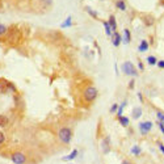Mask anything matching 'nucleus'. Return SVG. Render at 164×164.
<instances>
[{"label": "nucleus", "instance_id": "f257e3e1", "mask_svg": "<svg viewBox=\"0 0 164 164\" xmlns=\"http://www.w3.org/2000/svg\"><path fill=\"white\" fill-rule=\"evenodd\" d=\"M20 39H21V33H20L18 28L13 26V28L8 29V33H7V41L9 44H18Z\"/></svg>", "mask_w": 164, "mask_h": 164}, {"label": "nucleus", "instance_id": "f03ea898", "mask_svg": "<svg viewBox=\"0 0 164 164\" xmlns=\"http://www.w3.org/2000/svg\"><path fill=\"white\" fill-rule=\"evenodd\" d=\"M58 137L61 139V142H63L64 144H68L72 140V131L68 127H62L58 133Z\"/></svg>", "mask_w": 164, "mask_h": 164}, {"label": "nucleus", "instance_id": "7ed1b4c3", "mask_svg": "<svg viewBox=\"0 0 164 164\" xmlns=\"http://www.w3.org/2000/svg\"><path fill=\"white\" fill-rule=\"evenodd\" d=\"M97 93H98V92H97L96 88L92 87V85H89V87H87L84 89V93H83L84 100L87 101V103H92V101L97 97Z\"/></svg>", "mask_w": 164, "mask_h": 164}, {"label": "nucleus", "instance_id": "20e7f679", "mask_svg": "<svg viewBox=\"0 0 164 164\" xmlns=\"http://www.w3.org/2000/svg\"><path fill=\"white\" fill-rule=\"evenodd\" d=\"M121 70H122L125 75H129V76H137L138 75L135 67H134V64L131 62H125L122 64V67H121Z\"/></svg>", "mask_w": 164, "mask_h": 164}, {"label": "nucleus", "instance_id": "39448f33", "mask_svg": "<svg viewBox=\"0 0 164 164\" xmlns=\"http://www.w3.org/2000/svg\"><path fill=\"white\" fill-rule=\"evenodd\" d=\"M154 123L151 122V121H144V122H140L139 123V131L142 133V135H146V134H148L151 129H152Z\"/></svg>", "mask_w": 164, "mask_h": 164}, {"label": "nucleus", "instance_id": "423d86ee", "mask_svg": "<svg viewBox=\"0 0 164 164\" xmlns=\"http://www.w3.org/2000/svg\"><path fill=\"white\" fill-rule=\"evenodd\" d=\"M11 159H12L13 164H24L26 162V156L22 152H15L11 156Z\"/></svg>", "mask_w": 164, "mask_h": 164}, {"label": "nucleus", "instance_id": "0eeeda50", "mask_svg": "<svg viewBox=\"0 0 164 164\" xmlns=\"http://www.w3.org/2000/svg\"><path fill=\"white\" fill-rule=\"evenodd\" d=\"M8 89L16 91V88H15V85L12 83H9V81H0V93H7Z\"/></svg>", "mask_w": 164, "mask_h": 164}, {"label": "nucleus", "instance_id": "6e6552de", "mask_svg": "<svg viewBox=\"0 0 164 164\" xmlns=\"http://www.w3.org/2000/svg\"><path fill=\"white\" fill-rule=\"evenodd\" d=\"M110 37H112V45L118 47V46L121 45V42H122V35H121L118 32H113Z\"/></svg>", "mask_w": 164, "mask_h": 164}, {"label": "nucleus", "instance_id": "1a4fd4ad", "mask_svg": "<svg viewBox=\"0 0 164 164\" xmlns=\"http://www.w3.org/2000/svg\"><path fill=\"white\" fill-rule=\"evenodd\" d=\"M101 150H103L104 154H108L110 151V138L109 137H105L101 140Z\"/></svg>", "mask_w": 164, "mask_h": 164}, {"label": "nucleus", "instance_id": "9d476101", "mask_svg": "<svg viewBox=\"0 0 164 164\" xmlns=\"http://www.w3.org/2000/svg\"><path fill=\"white\" fill-rule=\"evenodd\" d=\"M122 41H123V44H126V45L130 44L131 34H130V30H129V29H125V30H123V38H122Z\"/></svg>", "mask_w": 164, "mask_h": 164}, {"label": "nucleus", "instance_id": "9b49d317", "mask_svg": "<svg viewBox=\"0 0 164 164\" xmlns=\"http://www.w3.org/2000/svg\"><path fill=\"white\" fill-rule=\"evenodd\" d=\"M147 50H148V42H147L146 39H143V41H140L139 46H138V51L144 52V51H147Z\"/></svg>", "mask_w": 164, "mask_h": 164}, {"label": "nucleus", "instance_id": "f8f14e48", "mask_svg": "<svg viewBox=\"0 0 164 164\" xmlns=\"http://www.w3.org/2000/svg\"><path fill=\"white\" fill-rule=\"evenodd\" d=\"M142 113H143V110H142V108H139V106L134 108L133 112H131V114H133V118H134V120H138V118L142 116Z\"/></svg>", "mask_w": 164, "mask_h": 164}, {"label": "nucleus", "instance_id": "ddd939ff", "mask_svg": "<svg viewBox=\"0 0 164 164\" xmlns=\"http://www.w3.org/2000/svg\"><path fill=\"white\" fill-rule=\"evenodd\" d=\"M108 24L110 25L112 32H116V29H117V22H116V17H114L113 15H110V17H109V21H108Z\"/></svg>", "mask_w": 164, "mask_h": 164}, {"label": "nucleus", "instance_id": "4468645a", "mask_svg": "<svg viewBox=\"0 0 164 164\" xmlns=\"http://www.w3.org/2000/svg\"><path fill=\"white\" fill-rule=\"evenodd\" d=\"M78 150H74V151H72V152L70 154V155H67V156H64L63 157V159H62V160H64V162H70V160H74L75 159V157H76L78 156Z\"/></svg>", "mask_w": 164, "mask_h": 164}, {"label": "nucleus", "instance_id": "2eb2a0df", "mask_svg": "<svg viewBox=\"0 0 164 164\" xmlns=\"http://www.w3.org/2000/svg\"><path fill=\"white\" fill-rule=\"evenodd\" d=\"M116 7H117V9H120V11H126V3H125L123 0H117Z\"/></svg>", "mask_w": 164, "mask_h": 164}, {"label": "nucleus", "instance_id": "dca6fc26", "mask_svg": "<svg viewBox=\"0 0 164 164\" xmlns=\"http://www.w3.org/2000/svg\"><path fill=\"white\" fill-rule=\"evenodd\" d=\"M8 123H9L8 117H5V116H3V114H0V127H5Z\"/></svg>", "mask_w": 164, "mask_h": 164}, {"label": "nucleus", "instance_id": "f3484780", "mask_svg": "<svg viewBox=\"0 0 164 164\" xmlns=\"http://www.w3.org/2000/svg\"><path fill=\"white\" fill-rule=\"evenodd\" d=\"M118 120H120V123L122 125L123 127H127V126H129V122H130V121H129V118H127V117L122 116V117H120V118H118Z\"/></svg>", "mask_w": 164, "mask_h": 164}, {"label": "nucleus", "instance_id": "a211bd4d", "mask_svg": "<svg viewBox=\"0 0 164 164\" xmlns=\"http://www.w3.org/2000/svg\"><path fill=\"white\" fill-rule=\"evenodd\" d=\"M126 104H127L126 101H123V103L121 104L120 106H118V110H117V117H118V118H120V117H122V113H123V108L126 106Z\"/></svg>", "mask_w": 164, "mask_h": 164}, {"label": "nucleus", "instance_id": "6ab92c4d", "mask_svg": "<svg viewBox=\"0 0 164 164\" xmlns=\"http://www.w3.org/2000/svg\"><path fill=\"white\" fill-rule=\"evenodd\" d=\"M140 152H142V150H140V147H139V146H133V148H131V154H133V155L139 156V155H140Z\"/></svg>", "mask_w": 164, "mask_h": 164}, {"label": "nucleus", "instance_id": "aec40b11", "mask_svg": "<svg viewBox=\"0 0 164 164\" xmlns=\"http://www.w3.org/2000/svg\"><path fill=\"white\" fill-rule=\"evenodd\" d=\"M8 29H9V28H7L4 24H0V37L5 35L7 33H8Z\"/></svg>", "mask_w": 164, "mask_h": 164}, {"label": "nucleus", "instance_id": "412c9836", "mask_svg": "<svg viewBox=\"0 0 164 164\" xmlns=\"http://www.w3.org/2000/svg\"><path fill=\"white\" fill-rule=\"evenodd\" d=\"M71 16H68L67 18H66V21L62 24V28H68V26H71V24H72V21H71Z\"/></svg>", "mask_w": 164, "mask_h": 164}, {"label": "nucleus", "instance_id": "4be33fe9", "mask_svg": "<svg viewBox=\"0 0 164 164\" xmlns=\"http://www.w3.org/2000/svg\"><path fill=\"white\" fill-rule=\"evenodd\" d=\"M104 26H105V33H106L108 35H112V33H113V32H112V28H110V25L108 24L106 21H104Z\"/></svg>", "mask_w": 164, "mask_h": 164}, {"label": "nucleus", "instance_id": "5701e85b", "mask_svg": "<svg viewBox=\"0 0 164 164\" xmlns=\"http://www.w3.org/2000/svg\"><path fill=\"white\" fill-rule=\"evenodd\" d=\"M147 62H148V64H151V66H154V64H156L157 63V59L154 57V55H150L148 58H147Z\"/></svg>", "mask_w": 164, "mask_h": 164}, {"label": "nucleus", "instance_id": "b1692460", "mask_svg": "<svg viewBox=\"0 0 164 164\" xmlns=\"http://www.w3.org/2000/svg\"><path fill=\"white\" fill-rule=\"evenodd\" d=\"M85 9H87V12L89 13V15L92 16V17H95V18H97V13L93 11V9L91 8V7H85Z\"/></svg>", "mask_w": 164, "mask_h": 164}, {"label": "nucleus", "instance_id": "393cba45", "mask_svg": "<svg viewBox=\"0 0 164 164\" xmlns=\"http://www.w3.org/2000/svg\"><path fill=\"white\" fill-rule=\"evenodd\" d=\"M156 117H157V120H159V122H162L164 125V113H162V112H157Z\"/></svg>", "mask_w": 164, "mask_h": 164}, {"label": "nucleus", "instance_id": "a878e982", "mask_svg": "<svg viewBox=\"0 0 164 164\" xmlns=\"http://www.w3.org/2000/svg\"><path fill=\"white\" fill-rule=\"evenodd\" d=\"M146 20H144V22H146V25H152L154 24V18L151 17V16H146L144 17Z\"/></svg>", "mask_w": 164, "mask_h": 164}, {"label": "nucleus", "instance_id": "bb28decb", "mask_svg": "<svg viewBox=\"0 0 164 164\" xmlns=\"http://www.w3.org/2000/svg\"><path fill=\"white\" fill-rule=\"evenodd\" d=\"M118 106H120L118 104H113V105H112V108H110V113H117Z\"/></svg>", "mask_w": 164, "mask_h": 164}, {"label": "nucleus", "instance_id": "cd10ccee", "mask_svg": "<svg viewBox=\"0 0 164 164\" xmlns=\"http://www.w3.org/2000/svg\"><path fill=\"white\" fill-rule=\"evenodd\" d=\"M4 140H5V135L1 133V131H0V144L4 143Z\"/></svg>", "mask_w": 164, "mask_h": 164}, {"label": "nucleus", "instance_id": "c85d7f7f", "mask_svg": "<svg viewBox=\"0 0 164 164\" xmlns=\"http://www.w3.org/2000/svg\"><path fill=\"white\" fill-rule=\"evenodd\" d=\"M157 126H159V129H160V131H162V133L164 134V125H163L162 122H159V121H157Z\"/></svg>", "mask_w": 164, "mask_h": 164}, {"label": "nucleus", "instance_id": "c756f323", "mask_svg": "<svg viewBox=\"0 0 164 164\" xmlns=\"http://www.w3.org/2000/svg\"><path fill=\"white\" fill-rule=\"evenodd\" d=\"M157 66H159V68H164V61H157Z\"/></svg>", "mask_w": 164, "mask_h": 164}, {"label": "nucleus", "instance_id": "7c9ffc66", "mask_svg": "<svg viewBox=\"0 0 164 164\" xmlns=\"http://www.w3.org/2000/svg\"><path fill=\"white\" fill-rule=\"evenodd\" d=\"M138 68H139V71H143L144 70V66H143L142 62H139V63H138Z\"/></svg>", "mask_w": 164, "mask_h": 164}, {"label": "nucleus", "instance_id": "2f4dec72", "mask_svg": "<svg viewBox=\"0 0 164 164\" xmlns=\"http://www.w3.org/2000/svg\"><path fill=\"white\" fill-rule=\"evenodd\" d=\"M157 146H159V148H160V151H162V152L164 154V144L159 142V143H157Z\"/></svg>", "mask_w": 164, "mask_h": 164}, {"label": "nucleus", "instance_id": "473e14b6", "mask_svg": "<svg viewBox=\"0 0 164 164\" xmlns=\"http://www.w3.org/2000/svg\"><path fill=\"white\" fill-rule=\"evenodd\" d=\"M129 88H134V80H131V81H130V84H129Z\"/></svg>", "mask_w": 164, "mask_h": 164}, {"label": "nucleus", "instance_id": "72a5a7b5", "mask_svg": "<svg viewBox=\"0 0 164 164\" xmlns=\"http://www.w3.org/2000/svg\"><path fill=\"white\" fill-rule=\"evenodd\" d=\"M138 98H139L140 101H143V97H142V95H140V93H138Z\"/></svg>", "mask_w": 164, "mask_h": 164}, {"label": "nucleus", "instance_id": "f704fd0d", "mask_svg": "<svg viewBox=\"0 0 164 164\" xmlns=\"http://www.w3.org/2000/svg\"><path fill=\"white\" fill-rule=\"evenodd\" d=\"M121 164H131V163L129 162V160H123V162H122V163H121Z\"/></svg>", "mask_w": 164, "mask_h": 164}]
</instances>
